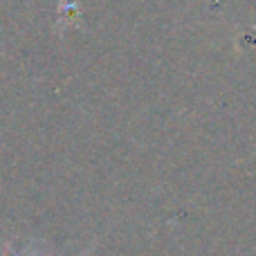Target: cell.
I'll return each mask as SVG.
<instances>
[{
  "mask_svg": "<svg viewBox=\"0 0 256 256\" xmlns=\"http://www.w3.org/2000/svg\"><path fill=\"white\" fill-rule=\"evenodd\" d=\"M2 256H9V254H2Z\"/></svg>",
  "mask_w": 256,
  "mask_h": 256,
  "instance_id": "1",
  "label": "cell"
}]
</instances>
